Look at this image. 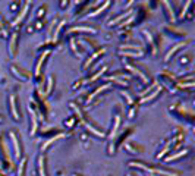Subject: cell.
<instances>
[{
  "label": "cell",
  "instance_id": "52a82bcc",
  "mask_svg": "<svg viewBox=\"0 0 195 176\" xmlns=\"http://www.w3.org/2000/svg\"><path fill=\"white\" fill-rule=\"evenodd\" d=\"M10 109H12V115L15 119H19V113H18V107H16V97L10 95Z\"/></svg>",
  "mask_w": 195,
  "mask_h": 176
},
{
  "label": "cell",
  "instance_id": "2e32d148",
  "mask_svg": "<svg viewBox=\"0 0 195 176\" xmlns=\"http://www.w3.org/2000/svg\"><path fill=\"white\" fill-rule=\"evenodd\" d=\"M0 122H1V118H0Z\"/></svg>",
  "mask_w": 195,
  "mask_h": 176
},
{
  "label": "cell",
  "instance_id": "5bb4252c",
  "mask_svg": "<svg viewBox=\"0 0 195 176\" xmlns=\"http://www.w3.org/2000/svg\"><path fill=\"white\" fill-rule=\"evenodd\" d=\"M73 122H75V118H71V119H68V121H65V123H66V126H73Z\"/></svg>",
  "mask_w": 195,
  "mask_h": 176
},
{
  "label": "cell",
  "instance_id": "9c48e42d",
  "mask_svg": "<svg viewBox=\"0 0 195 176\" xmlns=\"http://www.w3.org/2000/svg\"><path fill=\"white\" fill-rule=\"evenodd\" d=\"M62 137H63V134H57L56 137L50 138V140H49L47 142H46V144H44V145H43V147H41V148H43V151H46V150L49 148V145H50V144H53L54 141H56V140H59V138H62Z\"/></svg>",
  "mask_w": 195,
  "mask_h": 176
},
{
  "label": "cell",
  "instance_id": "ba28073f",
  "mask_svg": "<svg viewBox=\"0 0 195 176\" xmlns=\"http://www.w3.org/2000/svg\"><path fill=\"white\" fill-rule=\"evenodd\" d=\"M185 154H188V150H182V151H179L177 154H170L169 157L166 158V161H173V160H177L179 157H182V156H185Z\"/></svg>",
  "mask_w": 195,
  "mask_h": 176
},
{
  "label": "cell",
  "instance_id": "5b68a950",
  "mask_svg": "<svg viewBox=\"0 0 195 176\" xmlns=\"http://www.w3.org/2000/svg\"><path fill=\"white\" fill-rule=\"evenodd\" d=\"M47 56H49V52H43V54L40 56V59H38V62H37V66H35V76L40 75V72H41V66H43V63H44V60H46Z\"/></svg>",
  "mask_w": 195,
  "mask_h": 176
},
{
  "label": "cell",
  "instance_id": "7c38bea8",
  "mask_svg": "<svg viewBox=\"0 0 195 176\" xmlns=\"http://www.w3.org/2000/svg\"><path fill=\"white\" fill-rule=\"evenodd\" d=\"M28 6H30V3H27V4H25V7H24V10L21 12V15H19V16H18V19L15 21V25H16V24H19V22H21V21L24 19V16H25V13L28 12Z\"/></svg>",
  "mask_w": 195,
  "mask_h": 176
},
{
  "label": "cell",
  "instance_id": "8fae6325",
  "mask_svg": "<svg viewBox=\"0 0 195 176\" xmlns=\"http://www.w3.org/2000/svg\"><path fill=\"white\" fill-rule=\"evenodd\" d=\"M159 92H161V87L157 88V89H156L154 92H151V95H150V97H144V98L141 100V103H147V101H151V98L157 97V94H159Z\"/></svg>",
  "mask_w": 195,
  "mask_h": 176
},
{
  "label": "cell",
  "instance_id": "9a60e30c",
  "mask_svg": "<svg viewBox=\"0 0 195 176\" xmlns=\"http://www.w3.org/2000/svg\"><path fill=\"white\" fill-rule=\"evenodd\" d=\"M72 176H79V175H72Z\"/></svg>",
  "mask_w": 195,
  "mask_h": 176
},
{
  "label": "cell",
  "instance_id": "7a4b0ae2",
  "mask_svg": "<svg viewBox=\"0 0 195 176\" xmlns=\"http://www.w3.org/2000/svg\"><path fill=\"white\" fill-rule=\"evenodd\" d=\"M28 109H30V118L32 119V128H31V135H34L37 132V129H38V123H37V112H35V107H31V106H28Z\"/></svg>",
  "mask_w": 195,
  "mask_h": 176
},
{
  "label": "cell",
  "instance_id": "8992f818",
  "mask_svg": "<svg viewBox=\"0 0 195 176\" xmlns=\"http://www.w3.org/2000/svg\"><path fill=\"white\" fill-rule=\"evenodd\" d=\"M44 154H41L40 157H38V167H40V170H38V173L40 176H47L46 173V160H44Z\"/></svg>",
  "mask_w": 195,
  "mask_h": 176
},
{
  "label": "cell",
  "instance_id": "4fadbf2b",
  "mask_svg": "<svg viewBox=\"0 0 195 176\" xmlns=\"http://www.w3.org/2000/svg\"><path fill=\"white\" fill-rule=\"evenodd\" d=\"M25 164H27V158H24L19 164V169H18V176H24V169H25Z\"/></svg>",
  "mask_w": 195,
  "mask_h": 176
},
{
  "label": "cell",
  "instance_id": "277c9868",
  "mask_svg": "<svg viewBox=\"0 0 195 176\" xmlns=\"http://www.w3.org/2000/svg\"><path fill=\"white\" fill-rule=\"evenodd\" d=\"M16 40H18V33H13L10 37V43H9V53L12 57L16 54Z\"/></svg>",
  "mask_w": 195,
  "mask_h": 176
},
{
  "label": "cell",
  "instance_id": "6da1fadb",
  "mask_svg": "<svg viewBox=\"0 0 195 176\" xmlns=\"http://www.w3.org/2000/svg\"><path fill=\"white\" fill-rule=\"evenodd\" d=\"M10 138H12V142H13V148H15V157L19 160V157L22 156V148H21V141L18 140V135L15 131L10 132Z\"/></svg>",
  "mask_w": 195,
  "mask_h": 176
},
{
  "label": "cell",
  "instance_id": "30bf717a",
  "mask_svg": "<svg viewBox=\"0 0 195 176\" xmlns=\"http://www.w3.org/2000/svg\"><path fill=\"white\" fill-rule=\"evenodd\" d=\"M107 88H110V84H106V85H103V87H98V89H97V91H94V92H92V94L88 97V101H91V100H92L97 94H100L101 91H104V89H107Z\"/></svg>",
  "mask_w": 195,
  "mask_h": 176
},
{
  "label": "cell",
  "instance_id": "3957f363",
  "mask_svg": "<svg viewBox=\"0 0 195 176\" xmlns=\"http://www.w3.org/2000/svg\"><path fill=\"white\" fill-rule=\"evenodd\" d=\"M12 72L16 75V78H21V79H24V81H28L30 78H31V73L28 72V70H24L21 69V68H16V66H12Z\"/></svg>",
  "mask_w": 195,
  "mask_h": 176
}]
</instances>
